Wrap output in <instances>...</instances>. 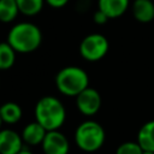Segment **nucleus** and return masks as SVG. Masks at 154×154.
<instances>
[{"label":"nucleus","instance_id":"f257e3e1","mask_svg":"<svg viewBox=\"0 0 154 154\" xmlns=\"http://www.w3.org/2000/svg\"><path fill=\"white\" fill-rule=\"evenodd\" d=\"M6 41L17 53H31L41 46L42 32L36 24L30 22H20L14 24L8 30Z\"/></svg>","mask_w":154,"mask_h":154},{"label":"nucleus","instance_id":"f03ea898","mask_svg":"<svg viewBox=\"0 0 154 154\" xmlns=\"http://www.w3.org/2000/svg\"><path fill=\"white\" fill-rule=\"evenodd\" d=\"M35 120L47 131L59 130L66 119V109L63 102L52 95L41 97L34 108Z\"/></svg>","mask_w":154,"mask_h":154},{"label":"nucleus","instance_id":"7ed1b4c3","mask_svg":"<svg viewBox=\"0 0 154 154\" xmlns=\"http://www.w3.org/2000/svg\"><path fill=\"white\" fill-rule=\"evenodd\" d=\"M55 87L63 95L76 97L89 87V76L79 66H66L55 75Z\"/></svg>","mask_w":154,"mask_h":154},{"label":"nucleus","instance_id":"20e7f679","mask_svg":"<svg viewBox=\"0 0 154 154\" xmlns=\"http://www.w3.org/2000/svg\"><path fill=\"white\" fill-rule=\"evenodd\" d=\"M106 132L101 124L95 120H85L75 130V142L85 153L97 152L105 143Z\"/></svg>","mask_w":154,"mask_h":154},{"label":"nucleus","instance_id":"39448f33","mask_svg":"<svg viewBox=\"0 0 154 154\" xmlns=\"http://www.w3.org/2000/svg\"><path fill=\"white\" fill-rule=\"evenodd\" d=\"M109 43L102 34L93 32L87 35L79 43V54L87 61L101 60L108 52Z\"/></svg>","mask_w":154,"mask_h":154},{"label":"nucleus","instance_id":"423d86ee","mask_svg":"<svg viewBox=\"0 0 154 154\" xmlns=\"http://www.w3.org/2000/svg\"><path fill=\"white\" fill-rule=\"evenodd\" d=\"M76 106L83 116L93 117L101 107V95L96 89L88 87L76 96Z\"/></svg>","mask_w":154,"mask_h":154},{"label":"nucleus","instance_id":"0eeeda50","mask_svg":"<svg viewBox=\"0 0 154 154\" xmlns=\"http://www.w3.org/2000/svg\"><path fill=\"white\" fill-rule=\"evenodd\" d=\"M41 147L45 154H69L70 150L69 140L59 130L47 131Z\"/></svg>","mask_w":154,"mask_h":154},{"label":"nucleus","instance_id":"6e6552de","mask_svg":"<svg viewBox=\"0 0 154 154\" xmlns=\"http://www.w3.org/2000/svg\"><path fill=\"white\" fill-rule=\"evenodd\" d=\"M22 135L11 129L0 130V154H17L24 147Z\"/></svg>","mask_w":154,"mask_h":154},{"label":"nucleus","instance_id":"1a4fd4ad","mask_svg":"<svg viewBox=\"0 0 154 154\" xmlns=\"http://www.w3.org/2000/svg\"><path fill=\"white\" fill-rule=\"evenodd\" d=\"M130 0H97V8L109 19L122 17L129 8Z\"/></svg>","mask_w":154,"mask_h":154},{"label":"nucleus","instance_id":"9d476101","mask_svg":"<svg viewBox=\"0 0 154 154\" xmlns=\"http://www.w3.org/2000/svg\"><path fill=\"white\" fill-rule=\"evenodd\" d=\"M47 130L36 120L26 124L22 130V138L25 144L29 146H38L42 143Z\"/></svg>","mask_w":154,"mask_h":154},{"label":"nucleus","instance_id":"9b49d317","mask_svg":"<svg viewBox=\"0 0 154 154\" xmlns=\"http://www.w3.org/2000/svg\"><path fill=\"white\" fill-rule=\"evenodd\" d=\"M131 10L134 18L140 23H149L154 19L153 0H135Z\"/></svg>","mask_w":154,"mask_h":154},{"label":"nucleus","instance_id":"f8f14e48","mask_svg":"<svg viewBox=\"0 0 154 154\" xmlns=\"http://www.w3.org/2000/svg\"><path fill=\"white\" fill-rule=\"evenodd\" d=\"M22 116H23L22 107L14 101L4 102L0 106V117L2 122L6 124H10V125L17 124L22 119Z\"/></svg>","mask_w":154,"mask_h":154},{"label":"nucleus","instance_id":"ddd939ff","mask_svg":"<svg viewBox=\"0 0 154 154\" xmlns=\"http://www.w3.org/2000/svg\"><path fill=\"white\" fill-rule=\"evenodd\" d=\"M137 142L143 150L154 152V119L144 123L137 134Z\"/></svg>","mask_w":154,"mask_h":154},{"label":"nucleus","instance_id":"4468645a","mask_svg":"<svg viewBox=\"0 0 154 154\" xmlns=\"http://www.w3.org/2000/svg\"><path fill=\"white\" fill-rule=\"evenodd\" d=\"M19 8L16 0H0V22L12 23L19 14Z\"/></svg>","mask_w":154,"mask_h":154},{"label":"nucleus","instance_id":"2eb2a0df","mask_svg":"<svg viewBox=\"0 0 154 154\" xmlns=\"http://www.w3.org/2000/svg\"><path fill=\"white\" fill-rule=\"evenodd\" d=\"M17 52L7 42H0V70H8L14 65Z\"/></svg>","mask_w":154,"mask_h":154},{"label":"nucleus","instance_id":"dca6fc26","mask_svg":"<svg viewBox=\"0 0 154 154\" xmlns=\"http://www.w3.org/2000/svg\"><path fill=\"white\" fill-rule=\"evenodd\" d=\"M19 12L26 17H34L38 14L45 5V0H16Z\"/></svg>","mask_w":154,"mask_h":154},{"label":"nucleus","instance_id":"f3484780","mask_svg":"<svg viewBox=\"0 0 154 154\" xmlns=\"http://www.w3.org/2000/svg\"><path fill=\"white\" fill-rule=\"evenodd\" d=\"M143 149L140 146V143L136 142H124L122 144L118 146V148L116 149V154H142Z\"/></svg>","mask_w":154,"mask_h":154},{"label":"nucleus","instance_id":"a211bd4d","mask_svg":"<svg viewBox=\"0 0 154 154\" xmlns=\"http://www.w3.org/2000/svg\"><path fill=\"white\" fill-rule=\"evenodd\" d=\"M108 17L102 12V11H100L99 8L94 12V14H93V20L96 23V24H99V25H103V24H106L107 22H108Z\"/></svg>","mask_w":154,"mask_h":154},{"label":"nucleus","instance_id":"6ab92c4d","mask_svg":"<svg viewBox=\"0 0 154 154\" xmlns=\"http://www.w3.org/2000/svg\"><path fill=\"white\" fill-rule=\"evenodd\" d=\"M45 1L48 6H51L53 8H61V7L66 6L70 0H45Z\"/></svg>","mask_w":154,"mask_h":154},{"label":"nucleus","instance_id":"aec40b11","mask_svg":"<svg viewBox=\"0 0 154 154\" xmlns=\"http://www.w3.org/2000/svg\"><path fill=\"white\" fill-rule=\"evenodd\" d=\"M17 154H34V153H32V152H30L29 149H25V148H23V149H22L19 153H17Z\"/></svg>","mask_w":154,"mask_h":154},{"label":"nucleus","instance_id":"412c9836","mask_svg":"<svg viewBox=\"0 0 154 154\" xmlns=\"http://www.w3.org/2000/svg\"><path fill=\"white\" fill-rule=\"evenodd\" d=\"M142 154H154V152H152V150H143Z\"/></svg>","mask_w":154,"mask_h":154},{"label":"nucleus","instance_id":"4be33fe9","mask_svg":"<svg viewBox=\"0 0 154 154\" xmlns=\"http://www.w3.org/2000/svg\"><path fill=\"white\" fill-rule=\"evenodd\" d=\"M2 123H4V122H2V119H1V117H0V130H1V125H2Z\"/></svg>","mask_w":154,"mask_h":154}]
</instances>
